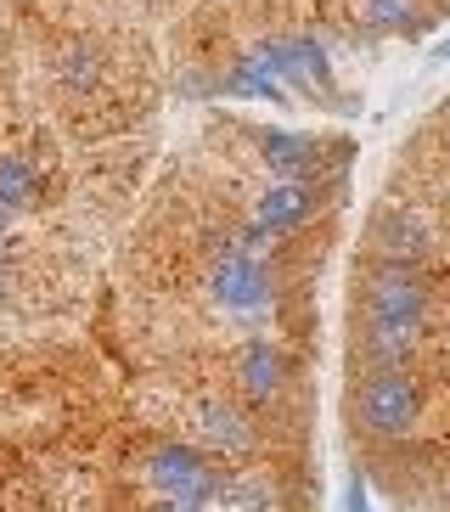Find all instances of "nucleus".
Instances as JSON below:
<instances>
[{
    "label": "nucleus",
    "mask_w": 450,
    "mask_h": 512,
    "mask_svg": "<svg viewBox=\"0 0 450 512\" xmlns=\"http://www.w3.org/2000/svg\"><path fill=\"white\" fill-rule=\"evenodd\" d=\"M197 276H203V304L220 321L242 332H259L282 310V259L265 231L248 220H209L197 231Z\"/></svg>",
    "instance_id": "nucleus-1"
},
{
    "label": "nucleus",
    "mask_w": 450,
    "mask_h": 512,
    "mask_svg": "<svg viewBox=\"0 0 450 512\" xmlns=\"http://www.w3.org/2000/svg\"><path fill=\"white\" fill-rule=\"evenodd\" d=\"M434 310H439V293H434V282L422 276V265H411V259L372 254L355 271V321H383V327L428 332Z\"/></svg>",
    "instance_id": "nucleus-2"
},
{
    "label": "nucleus",
    "mask_w": 450,
    "mask_h": 512,
    "mask_svg": "<svg viewBox=\"0 0 450 512\" xmlns=\"http://www.w3.org/2000/svg\"><path fill=\"white\" fill-rule=\"evenodd\" d=\"M135 479L152 501H180V507H209L214 490H220V462H214L203 445L180 434H164V439H147L141 456H135Z\"/></svg>",
    "instance_id": "nucleus-3"
},
{
    "label": "nucleus",
    "mask_w": 450,
    "mask_h": 512,
    "mask_svg": "<svg viewBox=\"0 0 450 512\" xmlns=\"http://www.w3.org/2000/svg\"><path fill=\"white\" fill-rule=\"evenodd\" d=\"M186 439L203 445L214 462H254L265 451V422L231 389H197L186 400Z\"/></svg>",
    "instance_id": "nucleus-4"
},
{
    "label": "nucleus",
    "mask_w": 450,
    "mask_h": 512,
    "mask_svg": "<svg viewBox=\"0 0 450 512\" xmlns=\"http://www.w3.org/2000/svg\"><path fill=\"white\" fill-rule=\"evenodd\" d=\"M355 422L372 439L394 445V439H411L428 417V383L417 372H360L355 377V400H349Z\"/></svg>",
    "instance_id": "nucleus-5"
},
{
    "label": "nucleus",
    "mask_w": 450,
    "mask_h": 512,
    "mask_svg": "<svg viewBox=\"0 0 450 512\" xmlns=\"http://www.w3.org/2000/svg\"><path fill=\"white\" fill-rule=\"evenodd\" d=\"M225 377H231V394H237L248 411H282L287 400H293V389H299V366H293V349L282 344V338H265V332H248L237 349H231V366H225Z\"/></svg>",
    "instance_id": "nucleus-6"
},
{
    "label": "nucleus",
    "mask_w": 450,
    "mask_h": 512,
    "mask_svg": "<svg viewBox=\"0 0 450 512\" xmlns=\"http://www.w3.org/2000/svg\"><path fill=\"white\" fill-rule=\"evenodd\" d=\"M321 209H327L321 186H310V181H265L254 197H248L242 220H248L254 231H265L270 242H287L293 231H304L310 220H321Z\"/></svg>",
    "instance_id": "nucleus-7"
},
{
    "label": "nucleus",
    "mask_w": 450,
    "mask_h": 512,
    "mask_svg": "<svg viewBox=\"0 0 450 512\" xmlns=\"http://www.w3.org/2000/svg\"><path fill=\"white\" fill-rule=\"evenodd\" d=\"M422 349H428V332L417 327H383V321H355V338H349V361L360 372H417Z\"/></svg>",
    "instance_id": "nucleus-8"
},
{
    "label": "nucleus",
    "mask_w": 450,
    "mask_h": 512,
    "mask_svg": "<svg viewBox=\"0 0 450 512\" xmlns=\"http://www.w3.org/2000/svg\"><path fill=\"white\" fill-rule=\"evenodd\" d=\"M254 152L259 164H265L270 181H321L332 169L344 164V158H327V147L315 136H293V130H254Z\"/></svg>",
    "instance_id": "nucleus-9"
},
{
    "label": "nucleus",
    "mask_w": 450,
    "mask_h": 512,
    "mask_svg": "<svg viewBox=\"0 0 450 512\" xmlns=\"http://www.w3.org/2000/svg\"><path fill=\"white\" fill-rule=\"evenodd\" d=\"M434 248H439V226H434L428 209H417V203H383V209L372 214V254L422 265Z\"/></svg>",
    "instance_id": "nucleus-10"
},
{
    "label": "nucleus",
    "mask_w": 450,
    "mask_h": 512,
    "mask_svg": "<svg viewBox=\"0 0 450 512\" xmlns=\"http://www.w3.org/2000/svg\"><path fill=\"white\" fill-rule=\"evenodd\" d=\"M203 512H282V484L270 473H225Z\"/></svg>",
    "instance_id": "nucleus-11"
},
{
    "label": "nucleus",
    "mask_w": 450,
    "mask_h": 512,
    "mask_svg": "<svg viewBox=\"0 0 450 512\" xmlns=\"http://www.w3.org/2000/svg\"><path fill=\"white\" fill-rule=\"evenodd\" d=\"M45 197V169L34 164L29 152H0V209L23 214Z\"/></svg>",
    "instance_id": "nucleus-12"
},
{
    "label": "nucleus",
    "mask_w": 450,
    "mask_h": 512,
    "mask_svg": "<svg viewBox=\"0 0 450 512\" xmlns=\"http://www.w3.org/2000/svg\"><path fill=\"white\" fill-rule=\"evenodd\" d=\"M102 74H107V57H102V46L90 40V34H74V40H62V51H57V85L62 91H96L102 85Z\"/></svg>",
    "instance_id": "nucleus-13"
},
{
    "label": "nucleus",
    "mask_w": 450,
    "mask_h": 512,
    "mask_svg": "<svg viewBox=\"0 0 450 512\" xmlns=\"http://www.w3.org/2000/svg\"><path fill=\"white\" fill-rule=\"evenodd\" d=\"M355 12L366 29L377 34H405V29H428V17H422L417 0H355Z\"/></svg>",
    "instance_id": "nucleus-14"
},
{
    "label": "nucleus",
    "mask_w": 450,
    "mask_h": 512,
    "mask_svg": "<svg viewBox=\"0 0 450 512\" xmlns=\"http://www.w3.org/2000/svg\"><path fill=\"white\" fill-rule=\"evenodd\" d=\"M349 512H372V501H366V479L349 484Z\"/></svg>",
    "instance_id": "nucleus-15"
},
{
    "label": "nucleus",
    "mask_w": 450,
    "mask_h": 512,
    "mask_svg": "<svg viewBox=\"0 0 450 512\" xmlns=\"http://www.w3.org/2000/svg\"><path fill=\"white\" fill-rule=\"evenodd\" d=\"M6 293H12V259H0V304H6Z\"/></svg>",
    "instance_id": "nucleus-16"
},
{
    "label": "nucleus",
    "mask_w": 450,
    "mask_h": 512,
    "mask_svg": "<svg viewBox=\"0 0 450 512\" xmlns=\"http://www.w3.org/2000/svg\"><path fill=\"white\" fill-rule=\"evenodd\" d=\"M147 512H197V507H180V501H152Z\"/></svg>",
    "instance_id": "nucleus-17"
},
{
    "label": "nucleus",
    "mask_w": 450,
    "mask_h": 512,
    "mask_svg": "<svg viewBox=\"0 0 450 512\" xmlns=\"http://www.w3.org/2000/svg\"><path fill=\"white\" fill-rule=\"evenodd\" d=\"M6 17H12V0H0V34H6Z\"/></svg>",
    "instance_id": "nucleus-18"
},
{
    "label": "nucleus",
    "mask_w": 450,
    "mask_h": 512,
    "mask_svg": "<svg viewBox=\"0 0 450 512\" xmlns=\"http://www.w3.org/2000/svg\"><path fill=\"white\" fill-rule=\"evenodd\" d=\"M6 226H12V214H6V209H0V237H6Z\"/></svg>",
    "instance_id": "nucleus-19"
},
{
    "label": "nucleus",
    "mask_w": 450,
    "mask_h": 512,
    "mask_svg": "<svg viewBox=\"0 0 450 512\" xmlns=\"http://www.w3.org/2000/svg\"><path fill=\"white\" fill-rule=\"evenodd\" d=\"M434 57H439V62H450V40H445V46H439V51H434Z\"/></svg>",
    "instance_id": "nucleus-20"
}]
</instances>
